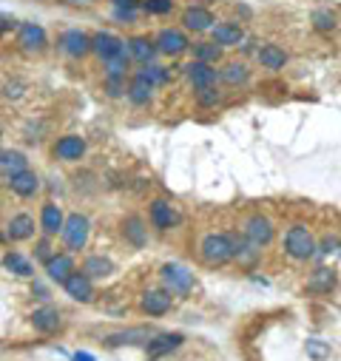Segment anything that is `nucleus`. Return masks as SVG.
I'll return each mask as SVG.
<instances>
[{
    "mask_svg": "<svg viewBox=\"0 0 341 361\" xmlns=\"http://www.w3.org/2000/svg\"><path fill=\"white\" fill-rule=\"evenodd\" d=\"M197 103L202 106V109H216L219 103H222V92L216 85H208V88H199L197 92Z\"/></svg>",
    "mask_w": 341,
    "mask_h": 361,
    "instance_id": "obj_38",
    "label": "nucleus"
},
{
    "mask_svg": "<svg viewBox=\"0 0 341 361\" xmlns=\"http://www.w3.org/2000/svg\"><path fill=\"white\" fill-rule=\"evenodd\" d=\"M219 80L225 82V85H244L247 80H250V68H247V63H242V60H233V63H228L222 71H219Z\"/></svg>",
    "mask_w": 341,
    "mask_h": 361,
    "instance_id": "obj_30",
    "label": "nucleus"
},
{
    "mask_svg": "<svg viewBox=\"0 0 341 361\" xmlns=\"http://www.w3.org/2000/svg\"><path fill=\"white\" fill-rule=\"evenodd\" d=\"M170 305H174V296H170V290H145L142 299H140V307L148 316H165L170 310Z\"/></svg>",
    "mask_w": 341,
    "mask_h": 361,
    "instance_id": "obj_14",
    "label": "nucleus"
},
{
    "mask_svg": "<svg viewBox=\"0 0 341 361\" xmlns=\"http://www.w3.org/2000/svg\"><path fill=\"white\" fill-rule=\"evenodd\" d=\"M74 274V259L68 253H54L49 262H46V276L57 285H63L68 276Z\"/></svg>",
    "mask_w": 341,
    "mask_h": 361,
    "instance_id": "obj_18",
    "label": "nucleus"
},
{
    "mask_svg": "<svg viewBox=\"0 0 341 361\" xmlns=\"http://www.w3.org/2000/svg\"><path fill=\"white\" fill-rule=\"evenodd\" d=\"M123 231H125V239H128L134 247H142V245H145V228H142V219H140V216L125 219Z\"/></svg>",
    "mask_w": 341,
    "mask_h": 361,
    "instance_id": "obj_35",
    "label": "nucleus"
},
{
    "mask_svg": "<svg viewBox=\"0 0 341 361\" xmlns=\"http://www.w3.org/2000/svg\"><path fill=\"white\" fill-rule=\"evenodd\" d=\"M259 250L262 247H256L244 233L242 236L236 233V256H233V262H239L242 267H253L256 262H259Z\"/></svg>",
    "mask_w": 341,
    "mask_h": 361,
    "instance_id": "obj_29",
    "label": "nucleus"
},
{
    "mask_svg": "<svg viewBox=\"0 0 341 361\" xmlns=\"http://www.w3.org/2000/svg\"><path fill=\"white\" fill-rule=\"evenodd\" d=\"M211 37H213V43H219L222 49H239V46L247 40L244 26L236 23V20H222V23H216V26L211 29Z\"/></svg>",
    "mask_w": 341,
    "mask_h": 361,
    "instance_id": "obj_6",
    "label": "nucleus"
},
{
    "mask_svg": "<svg viewBox=\"0 0 341 361\" xmlns=\"http://www.w3.org/2000/svg\"><path fill=\"white\" fill-rule=\"evenodd\" d=\"M148 219H151V225H154L156 231H168V228H174V225L180 222V214L170 208V202L154 200L151 208H148Z\"/></svg>",
    "mask_w": 341,
    "mask_h": 361,
    "instance_id": "obj_13",
    "label": "nucleus"
},
{
    "mask_svg": "<svg viewBox=\"0 0 341 361\" xmlns=\"http://www.w3.org/2000/svg\"><path fill=\"white\" fill-rule=\"evenodd\" d=\"M125 49H128V54H131V60H137V63H142V66H148V63H154V57H156V43H151L148 37H131L128 43H125Z\"/></svg>",
    "mask_w": 341,
    "mask_h": 361,
    "instance_id": "obj_23",
    "label": "nucleus"
},
{
    "mask_svg": "<svg viewBox=\"0 0 341 361\" xmlns=\"http://www.w3.org/2000/svg\"><path fill=\"white\" fill-rule=\"evenodd\" d=\"M128 66H131V54H128V49H123L117 57L106 60V74H125Z\"/></svg>",
    "mask_w": 341,
    "mask_h": 361,
    "instance_id": "obj_40",
    "label": "nucleus"
},
{
    "mask_svg": "<svg viewBox=\"0 0 341 361\" xmlns=\"http://www.w3.org/2000/svg\"><path fill=\"white\" fill-rule=\"evenodd\" d=\"M304 353H307V358H313V361H327L330 353H333V347H330V341H324V338H307V341H304Z\"/></svg>",
    "mask_w": 341,
    "mask_h": 361,
    "instance_id": "obj_36",
    "label": "nucleus"
},
{
    "mask_svg": "<svg viewBox=\"0 0 341 361\" xmlns=\"http://www.w3.org/2000/svg\"><path fill=\"white\" fill-rule=\"evenodd\" d=\"M103 88H106V94H108V97H120L123 92H128V85H125V74H106Z\"/></svg>",
    "mask_w": 341,
    "mask_h": 361,
    "instance_id": "obj_39",
    "label": "nucleus"
},
{
    "mask_svg": "<svg viewBox=\"0 0 341 361\" xmlns=\"http://www.w3.org/2000/svg\"><path fill=\"white\" fill-rule=\"evenodd\" d=\"M60 46H63V51L68 57H85V54L92 51V37L85 35V32H80V29H68L60 37Z\"/></svg>",
    "mask_w": 341,
    "mask_h": 361,
    "instance_id": "obj_17",
    "label": "nucleus"
},
{
    "mask_svg": "<svg viewBox=\"0 0 341 361\" xmlns=\"http://www.w3.org/2000/svg\"><path fill=\"white\" fill-rule=\"evenodd\" d=\"M4 242H6V233H4V231H0V245H4Z\"/></svg>",
    "mask_w": 341,
    "mask_h": 361,
    "instance_id": "obj_47",
    "label": "nucleus"
},
{
    "mask_svg": "<svg viewBox=\"0 0 341 361\" xmlns=\"http://www.w3.org/2000/svg\"><path fill=\"white\" fill-rule=\"evenodd\" d=\"M338 250H341V239L338 236H324L318 242V253L321 256H330V253H338Z\"/></svg>",
    "mask_w": 341,
    "mask_h": 361,
    "instance_id": "obj_42",
    "label": "nucleus"
},
{
    "mask_svg": "<svg viewBox=\"0 0 341 361\" xmlns=\"http://www.w3.org/2000/svg\"><path fill=\"white\" fill-rule=\"evenodd\" d=\"M23 171H29V162L20 151H0V173H4L6 179L18 176Z\"/></svg>",
    "mask_w": 341,
    "mask_h": 361,
    "instance_id": "obj_26",
    "label": "nucleus"
},
{
    "mask_svg": "<svg viewBox=\"0 0 341 361\" xmlns=\"http://www.w3.org/2000/svg\"><path fill=\"white\" fill-rule=\"evenodd\" d=\"M142 9L148 15H168L174 9V0H142Z\"/></svg>",
    "mask_w": 341,
    "mask_h": 361,
    "instance_id": "obj_41",
    "label": "nucleus"
},
{
    "mask_svg": "<svg viewBox=\"0 0 341 361\" xmlns=\"http://www.w3.org/2000/svg\"><path fill=\"white\" fill-rule=\"evenodd\" d=\"M123 49H125V43H123L117 35H111V32H100V35L92 37V51H94L103 63L111 60V57H117Z\"/></svg>",
    "mask_w": 341,
    "mask_h": 361,
    "instance_id": "obj_15",
    "label": "nucleus"
},
{
    "mask_svg": "<svg viewBox=\"0 0 341 361\" xmlns=\"http://www.w3.org/2000/svg\"><path fill=\"white\" fill-rule=\"evenodd\" d=\"M32 236H35V219L29 214L12 216V222H9V239L12 242H23V239H32Z\"/></svg>",
    "mask_w": 341,
    "mask_h": 361,
    "instance_id": "obj_31",
    "label": "nucleus"
},
{
    "mask_svg": "<svg viewBox=\"0 0 341 361\" xmlns=\"http://www.w3.org/2000/svg\"><path fill=\"white\" fill-rule=\"evenodd\" d=\"M80 270H82L85 276H92V279H108L114 274V262L106 259V256H89V259L82 262Z\"/></svg>",
    "mask_w": 341,
    "mask_h": 361,
    "instance_id": "obj_27",
    "label": "nucleus"
},
{
    "mask_svg": "<svg viewBox=\"0 0 341 361\" xmlns=\"http://www.w3.org/2000/svg\"><path fill=\"white\" fill-rule=\"evenodd\" d=\"M151 330L148 327H131V330H120V333H111L106 336V347H131V344H148L151 341Z\"/></svg>",
    "mask_w": 341,
    "mask_h": 361,
    "instance_id": "obj_16",
    "label": "nucleus"
},
{
    "mask_svg": "<svg viewBox=\"0 0 341 361\" xmlns=\"http://www.w3.org/2000/svg\"><path fill=\"white\" fill-rule=\"evenodd\" d=\"M37 256H40V259H46V262L51 259V256H49V242H46V239L37 245Z\"/></svg>",
    "mask_w": 341,
    "mask_h": 361,
    "instance_id": "obj_45",
    "label": "nucleus"
},
{
    "mask_svg": "<svg viewBox=\"0 0 341 361\" xmlns=\"http://www.w3.org/2000/svg\"><path fill=\"white\" fill-rule=\"evenodd\" d=\"M154 43H156V49H159L162 54H168V57H180V54H185V51L191 49L188 35L180 32V29H162Z\"/></svg>",
    "mask_w": 341,
    "mask_h": 361,
    "instance_id": "obj_7",
    "label": "nucleus"
},
{
    "mask_svg": "<svg viewBox=\"0 0 341 361\" xmlns=\"http://www.w3.org/2000/svg\"><path fill=\"white\" fill-rule=\"evenodd\" d=\"M71 4H92V0H71Z\"/></svg>",
    "mask_w": 341,
    "mask_h": 361,
    "instance_id": "obj_48",
    "label": "nucleus"
},
{
    "mask_svg": "<svg viewBox=\"0 0 341 361\" xmlns=\"http://www.w3.org/2000/svg\"><path fill=\"white\" fill-rule=\"evenodd\" d=\"M310 23H313V29H316L318 35H333V32L338 29V15H335L333 9H316V12L310 15Z\"/></svg>",
    "mask_w": 341,
    "mask_h": 361,
    "instance_id": "obj_32",
    "label": "nucleus"
},
{
    "mask_svg": "<svg viewBox=\"0 0 341 361\" xmlns=\"http://www.w3.org/2000/svg\"><path fill=\"white\" fill-rule=\"evenodd\" d=\"M74 361H94V358H92L89 353H77V355H74Z\"/></svg>",
    "mask_w": 341,
    "mask_h": 361,
    "instance_id": "obj_46",
    "label": "nucleus"
},
{
    "mask_svg": "<svg viewBox=\"0 0 341 361\" xmlns=\"http://www.w3.org/2000/svg\"><path fill=\"white\" fill-rule=\"evenodd\" d=\"M335 282H338V276H335L333 267H316L310 274V279H307V285H304V290L313 293V296H327V293L335 290Z\"/></svg>",
    "mask_w": 341,
    "mask_h": 361,
    "instance_id": "obj_12",
    "label": "nucleus"
},
{
    "mask_svg": "<svg viewBox=\"0 0 341 361\" xmlns=\"http://www.w3.org/2000/svg\"><path fill=\"white\" fill-rule=\"evenodd\" d=\"M94 279L92 276H85L82 270H74V274L63 282V288H66V293L74 299V302H82V305H89L92 299H94V285H92Z\"/></svg>",
    "mask_w": 341,
    "mask_h": 361,
    "instance_id": "obj_8",
    "label": "nucleus"
},
{
    "mask_svg": "<svg viewBox=\"0 0 341 361\" xmlns=\"http://www.w3.org/2000/svg\"><path fill=\"white\" fill-rule=\"evenodd\" d=\"M256 60H259V66L268 71H282L290 63V54L279 43H265V46L256 49Z\"/></svg>",
    "mask_w": 341,
    "mask_h": 361,
    "instance_id": "obj_10",
    "label": "nucleus"
},
{
    "mask_svg": "<svg viewBox=\"0 0 341 361\" xmlns=\"http://www.w3.org/2000/svg\"><path fill=\"white\" fill-rule=\"evenodd\" d=\"M0 35H4V23H0Z\"/></svg>",
    "mask_w": 341,
    "mask_h": 361,
    "instance_id": "obj_49",
    "label": "nucleus"
},
{
    "mask_svg": "<svg viewBox=\"0 0 341 361\" xmlns=\"http://www.w3.org/2000/svg\"><path fill=\"white\" fill-rule=\"evenodd\" d=\"M63 225H66V219H63L60 205L46 202L43 211H40V228H43V233H46V236H54L57 231H63Z\"/></svg>",
    "mask_w": 341,
    "mask_h": 361,
    "instance_id": "obj_25",
    "label": "nucleus"
},
{
    "mask_svg": "<svg viewBox=\"0 0 341 361\" xmlns=\"http://www.w3.org/2000/svg\"><path fill=\"white\" fill-rule=\"evenodd\" d=\"M137 74H142L154 88H156V85L170 82V71H168V68H162V66H154V63H148V66H145V68H140Z\"/></svg>",
    "mask_w": 341,
    "mask_h": 361,
    "instance_id": "obj_37",
    "label": "nucleus"
},
{
    "mask_svg": "<svg viewBox=\"0 0 341 361\" xmlns=\"http://www.w3.org/2000/svg\"><path fill=\"white\" fill-rule=\"evenodd\" d=\"M285 253L293 259V262H307L318 253V242L313 236V231L307 225H290L287 233H285Z\"/></svg>",
    "mask_w": 341,
    "mask_h": 361,
    "instance_id": "obj_2",
    "label": "nucleus"
},
{
    "mask_svg": "<svg viewBox=\"0 0 341 361\" xmlns=\"http://www.w3.org/2000/svg\"><path fill=\"white\" fill-rule=\"evenodd\" d=\"M185 77L194 85V92H199V88H208V85H216V80H219L216 68L211 63H202V60H191L185 66Z\"/></svg>",
    "mask_w": 341,
    "mask_h": 361,
    "instance_id": "obj_9",
    "label": "nucleus"
},
{
    "mask_svg": "<svg viewBox=\"0 0 341 361\" xmlns=\"http://www.w3.org/2000/svg\"><path fill=\"white\" fill-rule=\"evenodd\" d=\"M182 341H185L182 333H156V336H151V341L145 347H148V355L151 358H159V355H165L170 350H177Z\"/></svg>",
    "mask_w": 341,
    "mask_h": 361,
    "instance_id": "obj_19",
    "label": "nucleus"
},
{
    "mask_svg": "<svg viewBox=\"0 0 341 361\" xmlns=\"http://www.w3.org/2000/svg\"><path fill=\"white\" fill-rule=\"evenodd\" d=\"M85 154V140L77 137V134H68V137H60L57 145H54V157L66 159V162H74Z\"/></svg>",
    "mask_w": 341,
    "mask_h": 361,
    "instance_id": "obj_22",
    "label": "nucleus"
},
{
    "mask_svg": "<svg viewBox=\"0 0 341 361\" xmlns=\"http://www.w3.org/2000/svg\"><path fill=\"white\" fill-rule=\"evenodd\" d=\"M114 18L123 20V23H134V20H137V12H117V9H114Z\"/></svg>",
    "mask_w": 341,
    "mask_h": 361,
    "instance_id": "obj_44",
    "label": "nucleus"
},
{
    "mask_svg": "<svg viewBox=\"0 0 341 361\" xmlns=\"http://www.w3.org/2000/svg\"><path fill=\"white\" fill-rule=\"evenodd\" d=\"M18 43H20L23 51H40L46 46V29L37 26V23H23L20 35H18Z\"/></svg>",
    "mask_w": 341,
    "mask_h": 361,
    "instance_id": "obj_21",
    "label": "nucleus"
},
{
    "mask_svg": "<svg viewBox=\"0 0 341 361\" xmlns=\"http://www.w3.org/2000/svg\"><path fill=\"white\" fill-rule=\"evenodd\" d=\"M117 12H140L142 9V0H111Z\"/></svg>",
    "mask_w": 341,
    "mask_h": 361,
    "instance_id": "obj_43",
    "label": "nucleus"
},
{
    "mask_svg": "<svg viewBox=\"0 0 341 361\" xmlns=\"http://www.w3.org/2000/svg\"><path fill=\"white\" fill-rule=\"evenodd\" d=\"M32 327L37 330V333H54V330H60V310L57 307H51V305H43V307H37L35 313H32Z\"/></svg>",
    "mask_w": 341,
    "mask_h": 361,
    "instance_id": "obj_20",
    "label": "nucleus"
},
{
    "mask_svg": "<svg viewBox=\"0 0 341 361\" xmlns=\"http://www.w3.org/2000/svg\"><path fill=\"white\" fill-rule=\"evenodd\" d=\"M236 256V233H208L202 242H199V259L208 264V267H225L228 262H233Z\"/></svg>",
    "mask_w": 341,
    "mask_h": 361,
    "instance_id": "obj_1",
    "label": "nucleus"
},
{
    "mask_svg": "<svg viewBox=\"0 0 341 361\" xmlns=\"http://www.w3.org/2000/svg\"><path fill=\"white\" fill-rule=\"evenodd\" d=\"M182 26H185L188 32L202 35V32H211V29L216 26V18H213V12L205 9V6H188V9L182 12Z\"/></svg>",
    "mask_w": 341,
    "mask_h": 361,
    "instance_id": "obj_11",
    "label": "nucleus"
},
{
    "mask_svg": "<svg viewBox=\"0 0 341 361\" xmlns=\"http://www.w3.org/2000/svg\"><path fill=\"white\" fill-rule=\"evenodd\" d=\"M89 233H92V225H89V219H85L82 214H71L66 219L63 231H60V236H63L68 250H82L85 242H89Z\"/></svg>",
    "mask_w": 341,
    "mask_h": 361,
    "instance_id": "obj_5",
    "label": "nucleus"
},
{
    "mask_svg": "<svg viewBox=\"0 0 341 361\" xmlns=\"http://www.w3.org/2000/svg\"><path fill=\"white\" fill-rule=\"evenodd\" d=\"M9 188H12L18 197H35L37 188H40V179H37L35 171H23V173H18V176L9 179Z\"/></svg>",
    "mask_w": 341,
    "mask_h": 361,
    "instance_id": "obj_28",
    "label": "nucleus"
},
{
    "mask_svg": "<svg viewBox=\"0 0 341 361\" xmlns=\"http://www.w3.org/2000/svg\"><path fill=\"white\" fill-rule=\"evenodd\" d=\"M242 233H244L256 247H268V245L273 242V236H276V228H273L271 216H265V214H250V216L244 219Z\"/></svg>",
    "mask_w": 341,
    "mask_h": 361,
    "instance_id": "obj_4",
    "label": "nucleus"
},
{
    "mask_svg": "<svg viewBox=\"0 0 341 361\" xmlns=\"http://www.w3.org/2000/svg\"><path fill=\"white\" fill-rule=\"evenodd\" d=\"M128 100L134 103V106H148L151 103V97H154V85L142 77V74H134L131 77V82H128Z\"/></svg>",
    "mask_w": 341,
    "mask_h": 361,
    "instance_id": "obj_24",
    "label": "nucleus"
},
{
    "mask_svg": "<svg viewBox=\"0 0 341 361\" xmlns=\"http://www.w3.org/2000/svg\"><path fill=\"white\" fill-rule=\"evenodd\" d=\"M194 49V60H202V63H211V66H216L219 60H222V46L219 43H194L191 46Z\"/></svg>",
    "mask_w": 341,
    "mask_h": 361,
    "instance_id": "obj_34",
    "label": "nucleus"
},
{
    "mask_svg": "<svg viewBox=\"0 0 341 361\" xmlns=\"http://www.w3.org/2000/svg\"><path fill=\"white\" fill-rule=\"evenodd\" d=\"M4 267H6V270H12V274H15V276H23V279L35 276V267H32V262H29L26 256L15 253V250L4 256Z\"/></svg>",
    "mask_w": 341,
    "mask_h": 361,
    "instance_id": "obj_33",
    "label": "nucleus"
},
{
    "mask_svg": "<svg viewBox=\"0 0 341 361\" xmlns=\"http://www.w3.org/2000/svg\"><path fill=\"white\" fill-rule=\"evenodd\" d=\"M159 279H162L165 290L180 293V296L191 293V288H194V274H191L185 264H180V262H168V264H162V267H159Z\"/></svg>",
    "mask_w": 341,
    "mask_h": 361,
    "instance_id": "obj_3",
    "label": "nucleus"
}]
</instances>
